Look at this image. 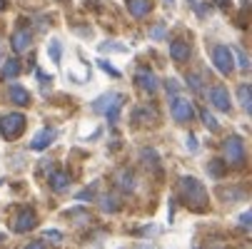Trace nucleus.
Returning a JSON list of instances; mask_svg holds the SVG:
<instances>
[{"label": "nucleus", "mask_w": 252, "mask_h": 249, "mask_svg": "<svg viewBox=\"0 0 252 249\" xmlns=\"http://www.w3.org/2000/svg\"><path fill=\"white\" fill-rule=\"evenodd\" d=\"M177 192H180V199H183V204L192 212H207L210 207V197H207V190L202 187V182L197 180V177H180L177 180Z\"/></svg>", "instance_id": "1"}, {"label": "nucleus", "mask_w": 252, "mask_h": 249, "mask_svg": "<svg viewBox=\"0 0 252 249\" xmlns=\"http://www.w3.org/2000/svg\"><path fill=\"white\" fill-rule=\"evenodd\" d=\"M222 157H225L222 162L230 165V167H242V165H245V160H247V150H245L242 137L232 135V137H227V139L222 142Z\"/></svg>", "instance_id": "2"}, {"label": "nucleus", "mask_w": 252, "mask_h": 249, "mask_svg": "<svg viewBox=\"0 0 252 249\" xmlns=\"http://www.w3.org/2000/svg\"><path fill=\"white\" fill-rule=\"evenodd\" d=\"M25 115L20 112H8V115H0V135L5 139H18L23 132H25Z\"/></svg>", "instance_id": "3"}, {"label": "nucleus", "mask_w": 252, "mask_h": 249, "mask_svg": "<svg viewBox=\"0 0 252 249\" xmlns=\"http://www.w3.org/2000/svg\"><path fill=\"white\" fill-rule=\"evenodd\" d=\"M210 57H212V65L218 67V73L220 75H232V70H235V57L230 53L227 45H212L210 48Z\"/></svg>", "instance_id": "4"}, {"label": "nucleus", "mask_w": 252, "mask_h": 249, "mask_svg": "<svg viewBox=\"0 0 252 249\" xmlns=\"http://www.w3.org/2000/svg\"><path fill=\"white\" fill-rule=\"evenodd\" d=\"M170 115L175 122H190L195 117V105L188 100V97H170Z\"/></svg>", "instance_id": "5"}, {"label": "nucleus", "mask_w": 252, "mask_h": 249, "mask_svg": "<svg viewBox=\"0 0 252 249\" xmlns=\"http://www.w3.org/2000/svg\"><path fill=\"white\" fill-rule=\"evenodd\" d=\"M35 224H38V215H35V209L32 207H20L15 220H13V232L15 234H25V232H32Z\"/></svg>", "instance_id": "6"}, {"label": "nucleus", "mask_w": 252, "mask_h": 249, "mask_svg": "<svg viewBox=\"0 0 252 249\" xmlns=\"http://www.w3.org/2000/svg\"><path fill=\"white\" fill-rule=\"evenodd\" d=\"M207 97H210L215 110H220V112H230L232 110V100H230V92H227L225 85H212V90L207 92Z\"/></svg>", "instance_id": "7"}, {"label": "nucleus", "mask_w": 252, "mask_h": 249, "mask_svg": "<svg viewBox=\"0 0 252 249\" xmlns=\"http://www.w3.org/2000/svg\"><path fill=\"white\" fill-rule=\"evenodd\" d=\"M155 120H158L155 105H137V108L132 110V115H130V122L137 125V127H150Z\"/></svg>", "instance_id": "8"}, {"label": "nucleus", "mask_w": 252, "mask_h": 249, "mask_svg": "<svg viewBox=\"0 0 252 249\" xmlns=\"http://www.w3.org/2000/svg\"><path fill=\"white\" fill-rule=\"evenodd\" d=\"M55 137H58V130H53V127H45V130H40L38 135L32 137V142H30V150L32 152H43V150H48L53 142H55Z\"/></svg>", "instance_id": "9"}, {"label": "nucleus", "mask_w": 252, "mask_h": 249, "mask_svg": "<svg viewBox=\"0 0 252 249\" xmlns=\"http://www.w3.org/2000/svg\"><path fill=\"white\" fill-rule=\"evenodd\" d=\"M135 83H137V87H142L145 92H155V90L160 87L158 78L153 75V70H148V67H140V70H137V75H135Z\"/></svg>", "instance_id": "10"}, {"label": "nucleus", "mask_w": 252, "mask_h": 249, "mask_svg": "<svg viewBox=\"0 0 252 249\" xmlns=\"http://www.w3.org/2000/svg\"><path fill=\"white\" fill-rule=\"evenodd\" d=\"M32 45V35L28 32V30H15L13 35H10V48H13V53H25L28 48Z\"/></svg>", "instance_id": "11"}, {"label": "nucleus", "mask_w": 252, "mask_h": 249, "mask_svg": "<svg viewBox=\"0 0 252 249\" xmlns=\"http://www.w3.org/2000/svg\"><path fill=\"white\" fill-rule=\"evenodd\" d=\"M190 53H192V48H190L188 40H172L170 43V57L175 62H185L190 57Z\"/></svg>", "instance_id": "12"}, {"label": "nucleus", "mask_w": 252, "mask_h": 249, "mask_svg": "<svg viewBox=\"0 0 252 249\" xmlns=\"http://www.w3.org/2000/svg\"><path fill=\"white\" fill-rule=\"evenodd\" d=\"M70 174L67 172H63V169H55L53 174H50V190L53 192H58V194H63V192H67L70 190Z\"/></svg>", "instance_id": "13"}, {"label": "nucleus", "mask_w": 252, "mask_h": 249, "mask_svg": "<svg viewBox=\"0 0 252 249\" xmlns=\"http://www.w3.org/2000/svg\"><path fill=\"white\" fill-rule=\"evenodd\" d=\"M150 10H153V0H127V13L135 20L150 15Z\"/></svg>", "instance_id": "14"}, {"label": "nucleus", "mask_w": 252, "mask_h": 249, "mask_svg": "<svg viewBox=\"0 0 252 249\" xmlns=\"http://www.w3.org/2000/svg\"><path fill=\"white\" fill-rule=\"evenodd\" d=\"M140 160H142V165H145V169H150V172H160V169H162L160 155H158V150H153V147H142Z\"/></svg>", "instance_id": "15"}, {"label": "nucleus", "mask_w": 252, "mask_h": 249, "mask_svg": "<svg viewBox=\"0 0 252 249\" xmlns=\"http://www.w3.org/2000/svg\"><path fill=\"white\" fill-rule=\"evenodd\" d=\"M8 97L13 100V105H18V108H28L30 105V92L23 85H18V83L8 87Z\"/></svg>", "instance_id": "16"}, {"label": "nucleus", "mask_w": 252, "mask_h": 249, "mask_svg": "<svg viewBox=\"0 0 252 249\" xmlns=\"http://www.w3.org/2000/svg\"><path fill=\"white\" fill-rule=\"evenodd\" d=\"M118 97H120L118 92H105V95H100L97 100H93V112H97V115H105L107 110H110V105H113Z\"/></svg>", "instance_id": "17"}, {"label": "nucleus", "mask_w": 252, "mask_h": 249, "mask_svg": "<svg viewBox=\"0 0 252 249\" xmlns=\"http://www.w3.org/2000/svg\"><path fill=\"white\" fill-rule=\"evenodd\" d=\"M15 75H20V60H18V57H8V60L3 62V70H0V78L10 80V78H15Z\"/></svg>", "instance_id": "18"}, {"label": "nucleus", "mask_w": 252, "mask_h": 249, "mask_svg": "<svg viewBox=\"0 0 252 249\" xmlns=\"http://www.w3.org/2000/svg\"><path fill=\"white\" fill-rule=\"evenodd\" d=\"M100 209L102 212H118L120 209V199H118V194H113V192H107V194H102V199H100Z\"/></svg>", "instance_id": "19"}, {"label": "nucleus", "mask_w": 252, "mask_h": 249, "mask_svg": "<svg viewBox=\"0 0 252 249\" xmlns=\"http://www.w3.org/2000/svg\"><path fill=\"white\" fill-rule=\"evenodd\" d=\"M118 185H120L123 192H132V190H135V174H132L130 169H123V172L118 174Z\"/></svg>", "instance_id": "20"}, {"label": "nucleus", "mask_w": 252, "mask_h": 249, "mask_svg": "<svg viewBox=\"0 0 252 249\" xmlns=\"http://www.w3.org/2000/svg\"><path fill=\"white\" fill-rule=\"evenodd\" d=\"M237 97L242 102V110L245 112H252V95H250V85H240L237 87Z\"/></svg>", "instance_id": "21"}, {"label": "nucleus", "mask_w": 252, "mask_h": 249, "mask_svg": "<svg viewBox=\"0 0 252 249\" xmlns=\"http://www.w3.org/2000/svg\"><path fill=\"white\" fill-rule=\"evenodd\" d=\"M120 108H123V95L110 105V110L105 112V117H107V122H110V125H115V122H118V117H120Z\"/></svg>", "instance_id": "22"}, {"label": "nucleus", "mask_w": 252, "mask_h": 249, "mask_svg": "<svg viewBox=\"0 0 252 249\" xmlns=\"http://www.w3.org/2000/svg\"><path fill=\"white\" fill-rule=\"evenodd\" d=\"M230 53L237 55V62H240V70H242V73H250V57H247L245 48H232Z\"/></svg>", "instance_id": "23"}, {"label": "nucleus", "mask_w": 252, "mask_h": 249, "mask_svg": "<svg viewBox=\"0 0 252 249\" xmlns=\"http://www.w3.org/2000/svg\"><path fill=\"white\" fill-rule=\"evenodd\" d=\"M207 172L215 177V180H220V177L225 174V162H222V160H212V162H207Z\"/></svg>", "instance_id": "24"}, {"label": "nucleus", "mask_w": 252, "mask_h": 249, "mask_svg": "<svg viewBox=\"0 0 252 249\" xmlns=\"http://www.w3.org/2000/svg\"><path fill=\"white\" fill-rule=\"evenodd\" d=\"M200 117H202V122H205L207 130H218V117L210 112V108H200Z\"/></svg>", "instance_id": "25"}, {"label": "nucleus", "mask_w": 252, "mask_h": 249, "mask_svg": "<svg viewBox=\"0 0 252 249\" xmlns=\"http://www.w3.org/2000/svg\"><path fill=\"white\" fill-rule=\"evenodd\" d=\"M48 55H50V60L58 65L60 62V57H63V48H60V40H50V45H48Z\"/></svg>", "instance_id": "26"}, {"label": "nucleus", "mask_w": 252, "mask_h": 249, "mask_svg": "<svg viewBox=\"0 0 252 249\" xmlns=\"http://www.w3.org/2000/svg\"><path fill=\"white\" fill-rule=\"evenodd\" d=\"M188 85H190V90H195V92H202V78L197 75V73H188Z\"/></svg>", "instance_id": "27"}, {"label": "nucleus", "mask_w": 252, "mask_h": 249, "mask_svg": "<svg viewBox=\"0 0 252 249\" xmlns=\"http://www.w3.org/2000/svg\"><path fill=\"white\" fill-rule=\"evenodd\" d=\"M165 90L170 92V97H177V92H180V83H177L175 78H170V80H165Z\"/></svg>", "instance_id": "28"}, {"label": "nucleus", "mask_w": 252, "mask_h": 249, "mask_svg": "<svg viewBox=\"0 0 252 249\" xmlns=\"http://www.w3.org/2000/svg\"><path fill=\"white\" fill-rule=\"evenodd\" d=\"M97 65H100V67L105 70L107 75H113V78H120V70H115V65H110V62H107V60H100Z\"/></svg>", "instance_id": "29"}, {"label": "nucleus", "mask_w": 252, "mask_h": 249, "mask_svg": "<svg viewBox=\"0 0 252 249\" xmlns=\"http://www.w3.org/2000/svg\"><path fill=\"white\" fill-rule=\"evenodd\" d=\"M150 38L153 40H162L165 38V25H155V30H150Z\"/></svg>", "instance_id": "30"}, {"label": "nucleus", "mask_w": 252, "mask_h": 249, "mask_svg": "<svg viewBox=\"0 0 252 249\" xmlns=\"http://www.w3.org/2000/svg\"><path fill=\"white\" fill-rule=\"evenodd\" d=\"M250 222H252V212H245V215L240 217V227L247 232V229H250Z\"/></svg>", "instance_id": "31"}, {"label": "nucleus", "mask_w": 252, "mask_h": 249, "mask_svg": "<svg viewBox=\"0 0 252 249\" xmlns=\"http://www.w3.org/2000/svg\"><path fill=\"white\" fill-rule=\"evenodd\" d=\"M100 50H120V53H123L125 48H123L120 43H102V45H100Z\"/></svg>", "instance_id": "32"}, {"label": "nucleus", "mask_w": 252, "mask_h": 249, "mask_svg": "<svg viewBox=\"0 0 252 249\" xmlns=\"http://www.w3.org/2000/svg\"><path fill=\"white\" fill-rule=\"evenodd\" d=\"M90 197H95V187H88L85 192H80V194H78V199H90Z\"/></svg>", "instance_id": "33"}, {"label": "nucleus", "mask_w": 252, "mask_h": 249, "mask_svg": "<svg viewBox=\"0 0 252 249\" xmlns=\"http://www.w3.org/2000/svg\"><path fill=\"white\" fill-rule=\"evenodd\" d=\"M45 237H48V239H53V242H60V239H63V234H60V232H55V229H48V232H45Z\"/></svg>", "instance_id": "34"}, {"label": "nucleus", "mask_w": 252, "mask_h": 249, "mask_svg": "<svg viewBox=\"0 0 252 249\" xmlns=\"http://www.w3.org/2000/svg\"><path fill=\"white\" fill-rule=\"evenodd\" d=\"M23 249H48V247H45V242H30V244H25Z\"/></svg>", "instance_id": "35"}, {"label": "nucleus", "mask_w": 252, "mask_h": 249, "mask_svg": "<svg viewBox=\"0 0 252 249\" xmlns=\"http://www.w3.org/2000/svg\"><path fill=\"white\" fill-rule=\"evenodd\" d=\"M218 3H220L222 10H230V8H232V5H230V0H218Z\"/></svg>", "instance_id": "36"}, {"label": "nucleus", "mask_w": 252, "mask_h": 249, "mask_svg": "<svg viewBox=\"0 0 252 249\" xmlns=\"http://www.w3.org/2000/svg\"><path fill=\"white\" fill-rule=\"evenodd\" d=\"M188 145H190V150H195V147H197V139H195V137H192V135H190V137H188Z\"/></svg>", "instance_id": "37"}, {"label": "nucleus", "mask_w": 252, "mask_h": 249, "mask_svg": "<svg viewBox=\"0 0 252 249\" xmlns=\"http://www.w3.org/2000/svg\"><path fill=\"white\" fill-rule=\"evenodd\" d=\"M8 8V0H0V10H5Z\"/></svg>", "instance_id": "38"}, {"label": "nucleus", "mask_w": 252, "mask_h": 249, "mask_svg": "<svg viewBox=\"0 0 252 249\" xmlns=\"http://www.w3.org/2000/svg\"><path fill=\"white\" fill-rule=\"evenodd\" d=\"M0 242H5V234L3 232H0Z\"/></svg>", "instance_id": "39"}, {"label": "nucleus", "mask_w": 252, "mask_h": 249, "mask_svg": "<svg viewBox=\"0 0 252 249\" xmlns=\"http://www.w3.org/2000/svg\"><path fill=\"white\" fill-rule=\"evenodd\" d=\"M170 3H175V0H165V5H170Z\"/></svg>", "instance_id": "40"}]
</instances>
